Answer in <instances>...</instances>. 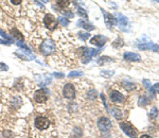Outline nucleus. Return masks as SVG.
I'll return each instance as SVG.
<instances>
[{"instance_id": "13", "label": "nucleus", "mask_w": 159, "mask_h": 138, "mask_svg": "<svg viewBox=\"0 0 159 138\" xmlns=\"http://www.w3.org/2000/svg\"><path fill=\"white\" fill-rule=\"evenodd\" d=\"M110 101L114 103H121L124 101V96L121 93H119L118 90H112L109 95Z\"/></svg>"}, {"instance_id": "32", "label": "nucleus", "mask_w": 159, "mask_h": 138, "mask_svg": "<svg viewBox=\"0 0 159 138\" xmlns=\"http://www.w3.org/2000/svg\"><path fill=\"white\" fill-rule=\"evenodd\" d=\"M154 89H155V91L159 95V83H156V84L154 85Z\"/></svg>"}, {"instance_id": "14", "label": "nucleus", "mask_w": 159, "mask_h": 138, "mask_svg": "<svg viewBox=\"0 0 159 138\" xmlns=\"http://www.w3.org/2000/svg\"><path fill=\"white\" fill-rule=\"evenodd\" d=\"M123 59L128 62H140L141 61L140 54L135 53V52H125V53L123 54Z\"/></svg>"}, {"instance_id": "27", "label": "nucleus", "mask_w": 159, "mask_h": 138, "mask_svg": "<svg viewBox=\"0 0 159 138\" xmlns=\"http://www.w3.org/2000/svg\"><path fill=\"white\" fill-rule=\"evenodd\" d=\"M81 75H83L82 71H72V72L69 73L68 77L69 78H77V77H81Z\"/></svg>"}, {"instance_id": "31", "label": "nucleus", "mask_w": 159, "mask_h": 138, "mask_svg": "<svg viewBox=\"0 0 159 138\" xmlns=\"http://www.w3.org/2000/svg\"><path fill=\"white\" fill-rule=\"evenodd\" d=\"M11 3L12 4H15V6H17V4H20V2L22 1V0H10Z\"/></svg>"}, {"instance_id": "35", "label": "nucleus", "mask_w": 159, "mask_h": 138, "mask_svg": "<svg viewBox=\"0 0 159 138\" xmlns=\"http://www.w3.org/2000/svg\"><path fill=\"white\" fill-rule=\"evenodd\" d=\"M54 75L55 77H64L63 73H54Z\"/></svg>"}, {"instance_id": "34", "label": "nucleus", "mask_w": 159, "mask_h": 138, "mask_svg": "<svg viewBox=\"0 0 159 138\" xmlns=\"http://www.w3.org/2000/svg\"><path fill=\"white\" fill-rule=\"evenodd\" d=\"M140 138H152V137L150 136V135H147V134H143V135L140 136Z\"/></svg>"}, {"instance_id": "20", "label": "nucleus", "mask_w": 159, "mask_h": 138, "mask_svg": "<svg viewBox=\"0 0 159 138\" xmlns=\"http://www.w3.org/2000/svg\"><path fill=\"white\" fill-rule=\"evenodd\" d=\"M110 62H112V59L109 56H102L98 59V64H100V65H104V64L110 63Z\"/></svg>"}, {"instance_id": "26", "label": "nucleus", "mask_w": 159, "mask_h": 138, "mask_svg": "<svg viewBox=\"0 0 159 138\" xmlns=\"http://www.w3.org/2000/svg\"><path fill=\"white\" fill-rule=\"evenodd\" d=\"M59 21V24L62 25L63 27H67L69 25V20L67 19L65 17H59V19H57Z\"/></svg>"}, {"instance_id": "21", "label": "nucleus", "mask_w": 159, "mask_h": 138, "mask_svg": "<svg viewBox=\"0 0 159 138\" xmlns=\"http://www.w3.org/2000/svg\"><path fill=\"white\" fill-rule=\"evenodd\" d=\"M123 87L125 89H127V90H134V89H136V84H134V83H131V82L124 81L123 82Z\"/></svg>"}, {"instance_id": "8", "label": "nucleus", "mask_w": 159, "mask_h": 138, "mask_svg": "<svg viewBox=\"0 0 159 138\" xmlns=\"http://www.w3.org/2000/svg\"><path fill=\"white\" fill-rule=\"evenodd\" d=\"M112 121L107 118V117H101L98 120V126L101 131L103 132H106V131H109L110 128H112Z\"/></svg>"}, {"instance_id": "12", "label": "nucleus", "mask_w": 159, "mask_h": 138, "mask_svg": "<svg viewBox=\"0 0 159 138\" xmlns=\"http://www.w3.org/2000/svg\"><path fill=\"white\" fill-rule=\"evenodd\" d=\"M106 40H107V38H106L104 35H100V34H98V35L93 36V37L91 38L90 44L93 46H97V47H103V46L105 45Z\"/></svg>"}, {"instance_id": "28", "label": "nucleus", "mask_w": 159, "mask_h": 138, "mask_svg": "<svg viewBox=\"0 0 159 138\" xmlns=\"http://www.w3.org/2000/svg\"><path fill=\"white\" fill-rule=\"evenodd\" d=\"M101 75H104L105 78H109L110 75H114V71H102V72H101Z\"/></svg>"}, {"instance_id": "33", "label": "nucleus", "mask_w": 159, "mask_h": 138, "mask_svg": "<svg viewBox=\"0 0 159 138\" xmlns=\"http://www.w3.org/2000/svg\"><path fill=\"white\" fill-rule=\"evenodd\" d=\"M0 44H4V45H10V44H12V43H10V41H8V40H0Z\"/></svg>"}, {"instance_id": "1", "label": "nucleus", "mask_w": 159, "mask_h": 138, "mask_svg": "<svg viewBox=\"0 0 159 138\" xmlns=\"http://www.w3.org/2000/svg\"><path fill=\"white\" fill-rule=\"evenodd\" d=\"M137 45L138 49L139 50H142V51H146V50H151L153 52H157L159 51V46L157 44H155L154 41H152L150 38H147L146 36H142L140 40H137L136 43Z\"/></svg>"}, {"instance_id": "24", "label": "nucleus", "mask_w": 159, "mask_h": 138, "mask_svg": "<svg viewBox=\"0 0 159 138\" xmlns=\"http://www.w3.org/2000/svg\"><path fill=\"white\" fill-rule=\"evenodd\" d=\"M78 35H79V37L81 38L82 40H87L89 38V36H90V34L87 33V32H79L78 33Z\"/></svg>"}, {"instance_id": "4", "label": "nucleus", "mask_w": 159, "mask_h": 138, "mask_svg": "<svg viewBox=\"0 0 159 138\" xmlns=\"http://www.w3.org/2000/svg\"><path fill=\"white\" fill-rule=\"evenodd\" d=\"M120 128L121 130L131 138H136L137 137V130L128 122H120Z\"/></svg>"}, {"instance_id": "7", "label": "nucleus", "mask_w": 159, "mask_h": 138, "mask_svg": "<svg viewBox=\"0 0 159 138\" xmlns=\"http://www.w3.org/2000/svg\"><path fill=\"white\" fill-rule=\"evenodd\" d=\"M35 128L38 130H47L50 126V121L46 117H37L35 119Z\"/></svg>"}, {"instance_id": "6", "label": "nucleus", "mask_w": 159, "mask_h": 138, "mask_svg": "<svg viewBox=\"0 0 159 138\" xmlns=\"http://www.w3.org/2000/svg\"><path fill=\"white\" fill-rule=\"evenodd\" d=\"M63 95L66 99H74L75 98V87L70 83H67L63 88Z\"/></svg>"}, {"instance_id": "19", "label": "nucleus", "mask_w": 159, "mask_h": 138, "mask_svg": "<svg viewBox=\"0 0 159 138\" xmlns=\"http://www.w3.org/2000/svg\"><path fill=\"white\" fill-rule=\"evenodd\" d=\"M112 114L114 115V117L117 119V120H121L122 119V113L121 110L116 109V107H114V109H112Z\"/></svg>"}, {"instance_id": "2", "label": "nucleus", "mask_w": 159, "mask_h": 138, "mask_svg": "<svg viewBox=\"0 0 159 138\" xmlns=\"http://www.w3.org/2000/svg\"><path fill=\"white\" fill-rule=\"evenodd\" d=\"M80 49H81V51L78 50V52H79V54L82 56V61L84 64L89 63V62L91 61V59H93V55H96L99 52V50L89 49V48H87V47H81Z\"/></svg>"}, {"instance_id": "18", "label": "nucleus", "mask_w": 159, "mask_h": 138, "mask_svg": "<svg viewBox=\"0 0 159 138\" xmlns=\"http://www.w3.org/2000/svg\"><path fill=\"white\" fill-rule=\"evenodd\" d=\"M150 103V99L147 98L146 96H141L138 100V104L139 106H146L147 104Z\"/></svg>"}, {"instance_id": "5", "label": "nucleus", "mask_w": 159, "mask_h": 138, "mask_svg": "<svg viewBox=\"0 0 159 138\" xmlns=\"http://www.w3.org/2000/svg\"><path fill=\"white\" fill-rule=\"evenodd\" d=\"M57 22H59V20L53 15H51V14H47L44 17V25H45V27H47L50 30L55 29L57 27Z\"/></svg>"}, {"instance_id": "36", "label": "nucleus", "mask_w": 159, "mask_h": 138, "mask_svg": "<svg viewBox=\"0 0 159 138\" xmlns=\"http://www.w3.org/2000/svg\"><path fill=\"white\" fill-rule=\"evenodd\" d=\"M152 1H155V2H159V0H152Z\"/></svg>"}, {"instance_id": "30", "label": "nucleus", "mask_w": 159, "mask_h": 138, "mask_svg": "<svg viewBox=\"0 0 159 138\" xmlns=\"http://www.w3.org/2000/svg\"><path fill=\"white\" fill-rule=\"evenodd\" d=\"M9 69L8 66L6 65L4 63H0V71H6Z\"/></svg>"}, {"instance_id": "29", "label": "nucleus", "mask_w": 159, "mask_h": 138, "mask_svg": "<svg viewBox=\"0 0 159 138\" xmlns=\"http://www.w3.org/2000/svg\"><path fill=\"white\" fill-rule=\"evenodd\" d=\"M0 35H1V36H2V37H3V38H6V40H9V41H11V43H12V40H10V37H9V36L6 35V34L4 33V32L2 31V30H0Z\"/></svg>"}, {"instance_id": "11", "label": "nucleus", "mask_w": 159, "mask_h": 138, "mask_svg": "<svg viewBox=\"0 0 159 138\" xmlns=\"http://www.w3.org/2000/svg\"><path fill=\"white\" fill-rule=\"evenodd\" d=\"M117 21H118V25L120 27V29L122 31H128V19L126 16L122 15V14H117Z\"/></svg>"}, {"instance_id": "10", "label": "nucleus", "mask_w": 159, "mask_h": 138, "mask_svg": "<svg viewBox=\"0 0 159 138\" xmlns=\"http://www.w3.org/2000/svg\"><path fill=\"white\" fill-rule=\"evenodd\" d=\"M34 100L36 103H45L48 100V91L46 89H40L34 94Z\"/></svg>"}, {"instance_id": "23", "label": "nucleus", "mask_w": 159, "mask_h": 138, "mask_svg": "<svg viewBox=\"0 0 159 138\" xmlns=\"http://www.w3.org/2000/svg\"><path fill=\"white\" fill-rule=\"evenodd\" d=\"M56 3L59 8H67L70 3V0H57Z\"/></svg>"}, {"instance_id": "3", "label": "nucleus", "mask_w": 159, "mask_h": 138, "mask_svg": "<svg viewBox=\"0 0 159 138\" xmlns=\"http://www.w3.org/2000/svg\"><path fill=\"white\" fill-rule=\"evenodd\" d=\"M40 51L44 55H50L55 51V45L50 38H47L43 41L40 46Z\"/></svg>"}, {"instance_id": "17", "label": "nucleus", "mask_w": 159, "mask_h": 138, "mask_svg": "<svg viewBox=\"0 0 159 138\" xmlns=\"http://www.w3.org/2000/svg\"><path fill=\"white\" fill-rule=\"evenodd\" d=\"M142 83H143V85H144V86H146V88L150 91V94H151V96L154 98V94H155V89H154V87L151 85V82H150V80L146 79V80H143V81H142Z\"/></svg>"}, {"instance_id": "22", "label": "nucleus", "mask_w": 159, "mask_h": 138, "mask_svg": "<svg viewBox=\"0 0 159 138\" xmlns=\"http://www.w3.org/2000/svg\"><path fill=\"white\" fill-rule=\"evenodd\" d=\"M157 116H158V110L156 107H153L151 110H150V113H149V117H150V119H155V118H157Z\"/></svg>"}, {"instance_id": "16", "label": "nucleus", "mask_w": 159, "mask_h": 138, "mask_svg": "<svg viewBox=\"0 0 159 138\" xmlns=\"http://www.w3.org/2000/svg\"><path fill=\"white\" fill-rule=\"evenodd\" d=\"M11 34H12L13 37L16 38V40H17L18 41H24V40H25L24 35H22V34L20 33V32L18 31V30L16 29V28H14V29L11 30Z\"/></svg>"}, {"instance_id": "25", "label": "nucleus", "mask_w": 159, "mask_h": 138, "mask_svg": "<svg viewBox=\"0 0 159 138\" xmlns=\"http://www.w3.org/2000/svg\"><path fill=\"white\" fill-rule=\"evenodd\" d=\"M78 14H79L80 16H82L83 18H85V19H87L88 18V16H87V13H86V11L84 10L83 8H78Z\"/></svg>"}, {"instance_id": "15", "label": "nucleus", "mask_w": 159, "mask_h": 138, "mask_svg": "<svg viewBox=\"0 0 159 138\" xmlns=\"http://www.w3.org/2000/svg\"><path fill=\"white\" fill-rule=\"evenodd\" d=\"M78 26L81 27V28H83V29H85V30H88V31L94 30V27L93 26V25H90L89 22H86L85 20H82V19L78 21Z\"/></svg>"}, {"instance_id": "9", "label": "nucleus", "mask_w": 159, "mask_h": 138, "mask_svg": "<svg viewBox=\"0 0 159 138\" xmlns=\"http://www.w3.org/2000/svg\"><path fill=\"white\" fill-rule=\"evenodd\" d=\"M102 13H103V15H104L105 25H106V26H107L108 28H112V27L116 26V25H118V21H117V18H115L114 15H112L110 13L105 12L104 10H102Z\"/></svg>"}]
</instances>
